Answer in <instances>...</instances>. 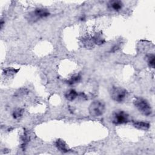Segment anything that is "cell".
<instances>
[{"label":"cell","instance_id":"cell-9","mask_svg":"<svg viewBox=\"0 0 155 155\" xmlns=\"http://www.w3.org/2000/svg\"><path fill=\"white\" fill-rule=\"evenodd\" d=\"M133 125L135 127L141 130H147L150 127V124L149 123L141 121H137L134 123Z\"/></svg>","mask_w":155,"mask_h":155},{"label":"cell","instance_id":"cell-5","mask_svg":"<svg viewBox=\"0 0 155 155\" xmlns=\"http://www.w3.org/2000/svg\"><path fill=\"white\" fill-rule=\"evenodd\" d=\"M49 15V12L45 9H37L33 12L31 17L32 19H38L40 18H45Z\"/></svg>","mask_w":155,"mask_h":155},{"label":"cell","instance_id":"cell-10","mask_svg":"<svg viewBox=\"0 0 155 155\" xmlns=\"http://www.w3.org/2000/svg\"><path fill=\"white\" fill-rule=\"evenodd\" d=\"M81 79V76L80 75H75L71 77L68 81V83L69 84H74L75 83L79 82Z\"/></svg>","mask_w":155,"mask_h":155},{"label":"cell","instance_id":"cell-2","mask_svg":"<svg viewBox=\"0 0 155 155\" xmlns=\"http://www.w3.org/2000/svg\"><path fill=\"white\" fill-rule=\"evenodd\" d=\"M134 105L136 108L143 115L149 116L152 113L151 105L144 99L138 98L134 101Z\"/></svg>","mask_w":155,"mask_h":155},{"label":"cell","instance_id":"cell-4","mask_svg":"<svg viewBox=\"0 0 155 155\" xmlns=\"http://www.w3.org/2000/svg\"><path fill=\"white\" fill-rule=\"evenodd\" d=\"M112 121L115 125H120L128 121V115L124 111H116L112 116Z\"/></svg>","mask_w":155,"mask_h":155},{"label":"cell","instance_id":"cell-12","mask_svg":"<svg viewBox=\"0 0 155 155\" xmlns=\"http://www.w3.org/2000/svg\"><path fill=\"white\" fill-rule=\"evenodd\" d=\"M24 113V110L22 109H17L13 112V116L15 119H18L21 118Z\"/></svg>","mask_w":155,"mask_h":155},{"label":"cell","instance_id":"cell-3","mask_svg":"<svg viewBox=\"0 0 155 155\" xmlns=\"http://www.w3.org/2000/svg\"><path fill=\"white\" fill-rule=\"evenodd\" d=\"M110 93L111 98L118 102H123L127 95V90L120 87H113Z\"/></svg>","mask_w":155,"mask_h":155},{"label":"cell","instance_id":"cell-8","mask_svg":"<svg viewBox=\"0 0 155 155\" xmlns=\"http://www.w3.org/2000/svg\"><path fill=\"white\" fill-rule=\"evenodd\" d=\"M56 146L59 150L62 151L63 152H67L68 151L66 144L63 140L61 139L57 140L56 142Z\"/></svg>","mask_w":155,"mask_h":155},{"label":"cell","instance_id":"cell-6","mask_svg":"<svg viewBox=\"0 0 155 155\" xmlns=\"http://www.w3.org/2000/svg\"><path fill=\"white\" fill-rule=\"evenodd\" d=\"M123 3L120 1H110L109 4V7L110 9H113L116 11H118L122 9Z\"/></svg>","mask_w":155,"mask_h":155},{"label":"cell","instance_id":"cell-1","mask_svg":"<svg viewBox=\"0 0 155 155\" xmlns=\"http://www.w3.org/2000/svg\"><path fill=\"white\" fill-rule=\"evenodd\" d=\"M105 110V103L100 100H96L91 103L89 107L90 115L93 117L102 116Z\"/></svg>","mask_w":155,"mask_h":155},{"label":"cell","instance_id":"cell-7","mask_svg":"<svg viewBox=\"0 0 155 155\" xmlns=\"http://www.w3.org/2000/svg\"><path fill=\"white\" fill-rule=\"evenodd\" d=\"M78 97V93L75 90L71 89L67 91L65 94L66 98L68 101H73Z\"/></svg>","mask_w":155,"mask_h":155},{"label":"cell","instance_id":"cell-13","mask_svg":"<svg viewBox=\"0 0 155 155\" xmlns=\"http://www.w3.org/2000/svg\"><path fill=\"white\" fill-rule=\"evenodd\" d=\"M18 71V70H14V69H12V68H7L4 71V74H7V75H14L15 74H16L17 71Z\"/></svg>","mask_w":155,"mask_h":155},{"label":"cell","instance_id":"cell-11","mask_svg":"<svg viewBox=\"0 0 155 155\" xmlns=\"http://www.w3.org/2000/svg\"><path fill=\"white\" fill-rule=\"evenodd\" d=\"M148 59V64L150 67L152 68H154V63H155V57L153 54L147 56Z\"/></svg>","mask_w":155,"mask_h":155}]
</instances>
